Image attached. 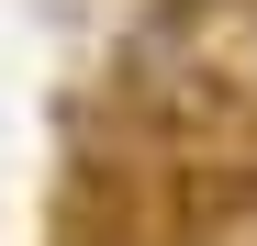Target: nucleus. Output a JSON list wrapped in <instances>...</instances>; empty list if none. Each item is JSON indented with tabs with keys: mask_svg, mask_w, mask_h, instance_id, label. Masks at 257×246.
I'll list each match as a JSON object with an SVG mask.
<instances>
[]
</instances>
